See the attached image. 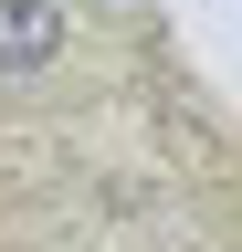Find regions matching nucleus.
I'll use <instances>...</instances> for the list:
<instances>
[{
    "mask_svg": "<svg viewBox=\"0 0 242 252\" xmlns=\"http://www.w3.org/2000/svg\"><path fill=\"white\" fill-rule=\"evenodd\" d=\"M64 42H74L64 0H0V63H11V74H42Z\"/></svg>",
    "mask_w": 242,
    "mask_h": 252,
    "instance_id": "1",
    "label": "nucleus"
}]
</instances>
